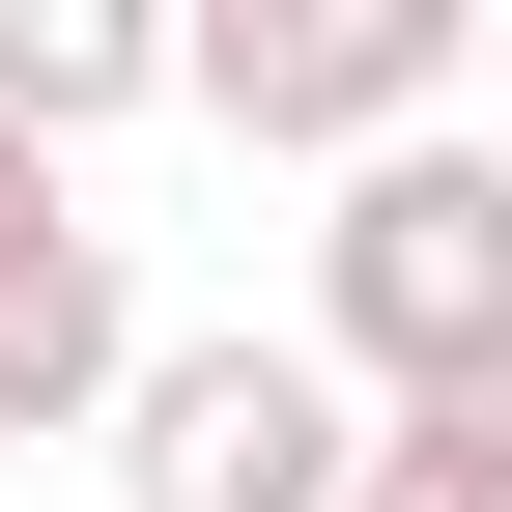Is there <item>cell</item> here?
Segmentation results:
<instances>
[{"label": "cell", "instance_id": "6da1fadb", "mask_svg": "<svg viewBox=\"0 0 512 512\" xmlns=\"http://www.w3.org/2000/svg\"><path fill=\"white\" fill-rule=\"evenodd\" d=\"M313 370H342L370 427L456 399V370H512V143H399V171H342V228H313Z\"/></svg>", "mask_w": 512, "mask_h": 512}, {"label": "cell", "instance_id": "7a4b0ae2", "mask_svg": "<svg viewBox=\"0 0 512 512\" xmlns=\"http://www.w3.org/2000/svg\"><path fill=\"white\" fill-rule=\"evenodd\" d=\"M456 86H484L456 0H228V29L171 57V114H228V143H285V171H399V143H456Z\"/></svg>", "mask_w": 512, "mask_h": 512}, {"label": "cell", "instance_id": "3957f363", "mask_svg": "<svg viewBox=\"0 0 512 512\" xmlns=\"http://www.w3.org/2000/svg\"><path fill=\"white\" fill-rule=\"evenodd\" d=\"M114 512H370V399H342L313 342H143Z\"/></svg>", "mask_w": 512, "mask_h": 512}, {"label": "cell", "instance_id": "277c9868", "mask_svg": "<svg viewBox=\"0 0 512 512\" xmlns=\"http://www.w3.org/2000/svg\"><path fill=\"white\" fill-rule=\"evenodd\" d=\"M114 399H143V285H114L86 171L0 143V427H114Z\"/></svg>", "mask_w": 512, "mask_h": 512}, {"label": "cell", "instance_id": "5b68a950", "mask_svg": "<svg viewBox=\"0 0 512 512\" xmlns=\"http://www.w3.org/2000/svg\"><path fill=\"white\" fill-rule=\"evenodd\" d=\"M171 57L200 29H143V0H0V143H114V114H171Z\"/></svg>", "mask_w": 512, "mask_h": 512}, {"label": "cell", "instance_id": "8992f818", "mask_svg": "<svg viewBox=\"0 0 512 512\" xmlns=\"http://www.w3.org/2000/svg\"><path fill=\"white\" fill-rule=\"evenodd\" d=\"M370 512H512V370H456V399L370 427Z\"/></svg>", "mask_w": 512, "mask_h": 512}, {"label": "cell", "instance_id": "52a82bcc", "mask_svg": "<svg viewBox=\"0 0 512 512\" xmlns=\"http://www.w3.org/2000/svg\"><path fill=\"white\" fill-rule=\"evenodd\" d=\"M484 114H512V29H484Z\"/></svg>", "mask_w": 512, "mask_h": 512}]
</instances>
